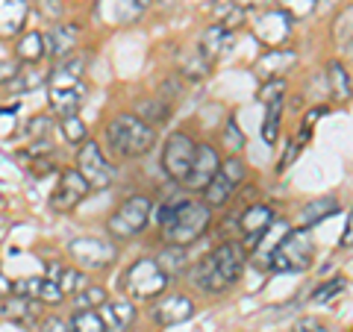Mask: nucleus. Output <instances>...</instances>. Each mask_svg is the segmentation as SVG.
Instances as JSON below:
<instances>
[{
    "mask_svg": "<svg viewBox=\"0 0 353 332\" xmlns=\"http://www.w3.org/2000/svg\"><path fill=\"white\" fill-rule=\"evenodd\" d=\"M212 220V209L201 200H189V197H171L159 206V224H162V238L176 247H189L209 229Z\"/></svg>",
    "mask_w": 353,
    "mask_h": 332,
    "instance_id": "obj_1",
    "label": "nucleus"
},
{
    "mask_svg": "<svg viewBox=\"0 0 353 332\" xmlns=\"http://www.w3.org/2000/svg\"><path fill=\"white\" fill-rule=\"evenodd\" d=\"M248 264V250L241 241H224L194 268V282L209 294H224L241 280Z\"/></svg>",
    "mask_w": 353,
    "mask_h": 332,
    "instance_id": "obj_2",
    "label": "nucleus"
},
{
    "mask_svg": "<svg viewBox=\"0 0 353 332\" xmlns=\"http://www.w3.org/2000/svg\"><path fill=\"white\" fill-rule=\"evenodd\" d=\"M83 59H65L57 71L50 74V109L62 118H71L80 112L85 101V83H83Z\"/></svg>",
    "mask_w": 353,
    "mask_h": 332,
    "instance_id": "obj_3",
    "label": "nucleus"
},
{
    "mask_svg": "<svg viewBox=\"0 0 353 332\" xmlns=\"http://www.w3.org/2000/svg\"><path fill=\"white\" fill-rule=\"evenodd\" d=\"M106 136H109V145H112L115 153H121L124 159H136V156H145L153 147L157 129L145 124L139 115H118V118H112Z\"/></svg>",
    "mask_w": 353,
    "mask_h": 332,
    "instance_id": "obj_4",
    "label": "nucleus"
},
{
    "mask_svg": "<svg viewBox=\"0 0 353 332\" xmlns=\"http://www.w3.org/2000/svg\"><path fill=\"white\" fill-rule=\"evenodd\" d=\"M312 259H315V245L309 238L306 229H292L280 238V245L274 247V253L268 256L271 262V271L277 273H301L312 268Z\"/></svg>",
    "mask_w": 353,
    "mask_h": 332,
    "instance_id": "obj_5",
    "label": "nucleus"
},
{
    "mask_svg": "<svg viewBox=\"0 0 353 332\" xmlns=\"http://www.w3.org/2000/svg\"><path fill=\"white\" fill-rule=\"evenodd\" d=\"M168 289V273L159 268L157 259H139L124 273V291L136 300H153Z\"/></svg>",
    "mask_w": 353,
    "mask_h": 332,
    "instance_id": "obj_6",
    "label": "nucleus"
},
{
    "mask_svg": "<svg viewBox=\"0 0 353 332\" xmlns=\"http://www.w3.org/2000/svg\"><path fill=\"white\" fill-rule=\"evenodd\" d=\"M148 220H150V200L145 194H136V197H127V200L109 215L106 229L112 238H132L148 227Z\"/></svg>",
    "mask_w": 353,
    "mask_h": 332,
    "instance_id": "obj_7",
    "label": "nucleus"
},
{
    "mask_svg": "<svg viewBox=\"0 0 353 332\" xmlns=\"http://www.w3.org/2000/svg\"><path fill=\"white\" fill-rule=\"evenodd\" d=\"M194 153H197V141L189 136V132H171L168 141H165V147H162L165 174L176 183H185V176L192 171V162H194Z\"/></svg>",
    "mask_w": 353,
    "mask_h": 332,
    "instance_id": "obj_8",
    "label": "nucleus"
},
{
    "mask_svg": "<svg viewBox=\"0 0 353 332\" xmlns=\"http://www.w3.org/2000/svg\"><path fill=\"white\" fill-rule=\"evenodd\" d=\"M68 253H71V259L85 271H106L109 264L118 259V250H115L112 241L92 238V236L74 238L68 245Z\"/></svg>",
    "mask_w": 353,
    "mask_h": 332,
    "instance_id": "obj_9",
    "label": "nucleus"
},
{
    "mask_svg": "<svg viewBox=\"0 0 353 332\" xmlns=\"http://www.w3.org/2000/svg\"><path fill=\"white\" fill-rule=\"evenodd\" d=\"M77 171L85 176V183L92 188H106L115 176V168L106 162L97 141H83L80 145V150H77Z\"/></svg>",
    "mask_w": 353,
    "mask_h": 332,
    "instance_id": "obj_10",
    "label": "nucleus"
},
{
    "mask_svg": "<svg viewBox=\"0 0 353 332\" xmlns=\"http://www.w3.org/2000/svg\"><path fill=\"white\" fill-rule=\"evenodd\" d=\"M277 224V212L265 203H253L239 215V229H241V245L245 250H256L259 241L268 236V229Z\"/></svg>",
    "mask_w": 353,
    "mask_h": 332,
    "instance_id": "obj_11",
    "label": "nucleus"
},
{
    "mask_svg": "<svg viewBox=\"0 0 353 332\" xmlns=\"http://www.w3.org/2000/svg\"><path fill=\"white\" fill-rule=\"evenodd\" d=\"M253 36L271 50L283 48L292 36V15H285L283 9H268V12H262L253 21Z\"/></svg>",
    "mask_w": 353,
    "mask_h": 332,
    "instance_id": "obj_12",
    "label": "nucleus"
},
{
    "mask_svg": "<svg viewBox=\"0 0 353 332\" xmlns=\"http://www.w3.org/2000/svg\"><path fill=\"white\" fill-rule=\"evenodd\" d=\"M88 188L92 185L85 183V176L77 168L62 171L59 185L53 188V194H50V209L53 212H71V209H77V203L88 194Z\"/></svg>",
    "mask_w": 353,
    "mask_h": 332,
    "instance_id": "obj_13",
    "label": "nucleus"
},
{
    "mask_svg": "<svg viewBox=\"0 0 353 332\" xmlns=\"http://www.w3.org/2000/svg\"><path fill=\"white\" fill-rule=\"evenodd\" d=\"M221 171V159H218V150L212 145H197V153H194V162H192V171L185 176V188L189 191H203L218 176Z\"/></svg>",
    "mask_w": 353,
    "mask_h": 332,
    "instance_id": "obj_14",
    "label": "nucleus"
},
{
    "mask_svg": "<svg viewBox=\"0 0 353 332\" xmlns=\"http://www.w3.org/2000/svg\"><path fill=\"white\" fill-rule=\"evenodd\" d=\"M194 315V300L185 294H168L162 303L153 306V320L159 326H174V324H183Z\"/></svg>",
    "mask_w": 353,
    "mask_h": 332,
    "instance_id": "obj_15",
    "label": "nucleus"
},
{
    "mask_svg": "<svg viewBox=\"0 0 353 332\" xmlns=\"http://www.w3.org/2000/svg\"><path fill=\"white\" fill-rule=\"evenodd\" d=\"M297 62V53L294 50H268L265 56H259L256 62V71L265 76V80H285V74L292 71V65Z\"/></svg>",
    "mask_w": 353,
    "mask_h": 332,
    "instance_id": "obj_16",
    "label": "nucleus"
},
{
    "mask_svg": "<svg viewBox=\"0 0 353 332\" xmlns=\"http://www.w3.org/2000/svg\"><path fill=\"white\" fill-rule=\"evenodd\" d=\"M27 0H0V39H12L27 21Z\"/></svg>",
    "mask_w": 353,
    "mask_h": 332,
    "instance_id": "obj_17",
    "label": "nucleus"
},
{
    "mask_svg": "<svg viewBox=\"0 0 353 332\" xmlns=\"http://www.w3.org/2000/svg\"><path fill=\"white\" fill-rule=\"evenodd\" d=\"M0 318L12 320V324H32V320L39 318V300L9 294L0 300Z\"/></svg>",
    "mask_w": 353,
    "mask_h": 332,
    "instance_id": "obj_18",
    "label": "nucleus"
},
{
    "mask_svg": "<svg viewBox=\"0 0 353 332\" xmlns=\"http://www.w3.org/2000/svg\"><path fill=\"white\" fill-rule=\"evenodd\" d=\"M230 44H233V30L224 27V24H215L201 36V53L209 62H215L221 53L230 50Z\"/></svg>",
    "mask_w": 353,
    "mask_h": 332,
    "instance_id": "obj_19",
    "label": "nucleus"
},
{
    "mask_svg": "<svg viewBox=\"0 0 353 332\" xmlns=\"http://www.w3.org/2000/svg\"><path fill=\"white\" fill-rule=\"evenodd\" d=\"M333 44L341 50V56L353 62V3L333 18Z\"/></svg>",
    "mask_w": 353,
    "mask_h": 332,
    "instance_id": "obj_20",
    "label": "nucleus"
},
{
    "mask_svg": "<svg viewBox=\"0 0 353 332\" xmlns=\"http://www.w3.org/2000/svg\"><path fill=\"white\" fill-rule=\"evenodd\" d=\"M339 212V200L336 197H318V200H309L303 209H301V218H297V224H301V229H309L315 224H321V220H327L330 215Z\"/></svg>",
    "mask_w": 353,
    "mask_h": 332,
    "instance_id": "obj_21",
    "label": "nucleus"
},
{
    "mask_svg": "<svg viewBox=\"0 0 353 332\" xmlns=\"http://www.w3.org/2000/svg\"><path fill=\"white\" fill-rule=\"evenodd\" d=\"M327 85H330V97H333L336 103H347L350 97H353L350 74H347V68L339 59H333V62L327 65Z\"/></svg>",
    "mask_w": 353,
    "mask_h": 332,
    "instance_id": "obj_22",
    "label": "nucleus"
},
{
    "mask_svg": "<svg viewBox=\"0 0 353 332\" xmlns=\"http://www.w3.org/2000/svg\"><path fill=\"white\" fill-rule=\"evenodd\" d=\"M106 324V332H127L132 318H136V309H132L130 303H106L97 309Z\"/></svg>",
    "mask_w": 353,
    "mask_h": 332,
    "instance_id": "obj_23",
    "label": "nucleus"
},
{
    "mask_svg": "<svg viewBox=\"0 0 353 332\" xmlns=\"http://www.w3.org/2000/svg\"><path fill=\"white\" fill-rule=\"evenodd\" d=\"M233 188H236V183H233V180H227V176L218 171L215 180L203 188V203H206L209 209H221V206H227L230 200H233Z\"/></svg>",
    "mask_w": 353,
    "mask_h": 332,
    "instance_id": "obj_24",
    "label": "nucleus"
},
{
    "mask_svg": "<svg viewBox=\"0 0 353 332\" xmlns=\"http://www.w3.org/2000/svg\"><path fill=\"white\" fill-rule=\"evenodd\" d=\"M44 44H48V53L50 56H68L77 44V30L74 27H53L48 36H44Z\"/></svg>",
    "mask_w": 353,
    "mask_h": 332,
    "instance_id": "obj_25",
    "label": "nucleus"
},
{
    "mask_svg": "<svg viewBox=\"0 0 353 332\" xmlns=\"http://www.w3.org/2000/svg\"><path fill=\"white\" fill-rule=\"evenodd\" d=\"M44 53H48L44 36H39V32H27V36L18 41L15 56H18V62H24V65H39L44 59Z\"/></svg>",
    "mask_w": 353,
    "mask_h": 332,
    "instance_id": "obj_26",
    "label": "nucleus"
},
{
    "mask_svg": "<svg viewBox=\"0 0 353 332\" xmlns=\"http://www.w3.org/2000/svg\"><path fill=\"white\" fill-rule=\"evenodd\" d=\"M139 118L157 129L159 124H165V121L171 118V103L165 101V97H153V101H145V103L139 106Z\"/></svg>",
    "mask_w": 353,
    "mask_h": 332,
    "instance_id": "obj_27",
    "label": "nucleus"
},
{
    "mask_svg": "<svg viewBox=\"0 0 353 332\" xmlns=\"http://www.w3.org/2000/svg\"><path fill=\"white\" fill-rule=\"evenodd\" d=\"M280 118H283V101L268 103V109H265V121H262L265 145H274V141H277V136H280Z\"/></svg>",
    "mask_w": 353,
    "mask_h": 332,
    "instance_id": "obj_28",
    "label": "nucleus"
},
{
    "mask_svg": "<svg viewBox=\"0 0 353 332\" xmlns=\"http://www.w3.org/2000/svg\"><path fill=\"white\" fill-rule=\"evenodd\" d=\"M157 262H159V268L168 273V276L176 273V271H183V268H185V247L168 245V247H165L159 256H157Z\"/></svg>",
    "mask_w": 353,
    "mask_h": 332,
    "instance_id": "obj_29",
    "label": "nucleus"
},
{
    "mask_svg": "<svg viewBox=\"0 0 353 332\" xmlns=\"http://www.w3.org/2000/svg\"><path fill=\"white\" fill-rule=\"evenodd\" d=\"M71 324H74V332H106L103 318H101V312H94V309H80Z\"/></svg>",
    "mask_w": 353,
    "mask_h": 332,
    "instance_id": "obj_30",
    "label": "nucleus"
},
{
    "mask_svg": "<svg viewBox=\"0 0 353 332\" xmlns=\"http://www.w3.org/2000/svg\"><path fill=\"white\" fill-rule=\"evenodd\" d=\"M41 289H44V276H24V280L12 282L15 297H30V300H39V303H41Z\"/></svg>",
    "mask_w": 353,
    "mask_h": 332,
    "instance_id": "obj_31",
    "label": "nucleus"
},
{
    "mask_svg": "<svg viewBox=\"0 0 353 332\" xmlns=\"http://www.w3.org/2000/svg\"><path fill=\"white\" fill-rule=\"evenodd\" d=\"M106 306V291L101 285H85L77 291V309H101Z\"/></svg>",
    "mask_w": 353,
    "mask_h": 332,
    "instance_id": "obj_32",
    "label": "nucleus"
},
{
    "mask_svg": "<svg viewBox=\"0 0 353 332\" xmlns=\"http://www.w3.org/2000/svg\"><path fill=\"white\" fill-rule=\"evenodd\" d=\"M221 138H224V147L230 150V156H239L241 150H245V136H241V129L233 118L224 124V132H221Z\"/></svg>",
    "mask_w": 353,
    "mask_h": 332,
    "instance_id": "obj_33",
    "label": "nucleus"
},
{
    "mask_svg": "<svg viewBox=\"0 0 353 332\" xmlns=\"http://www.w3.org/2000/svg\"><path fill=\"white\" fill-rule=\"evenodd\" d=\"M209 71H212V62H209L201 50H197L194 56H189V59L183 62V74H185V76H192V80H203Z\"/></svg>",
    "mask_w": 353,
    "mask_h": 332,
    "instance_id": "obj_34",
    "label": "nucleus"
},
{
    "mask_svg": "<svg viewBox=\"0 0 353 332\" xmlns=\"http://www.w3.org/2000/svg\"><path fill=\"white\" fill-rule=\"evenodd\" d=\"M59 289L65 291V297L68 294H77L80 289H85V280H83V273L77 271V268H62V273H59Z\"/></svg>",
    "mask_w": 353,
    "mask_h": 332,
    "instance_id": "obj_35",
    "label": "nucleus"
},
{
    "mask_svg": "<svg viewBox=\"0 0 353 332\" xmlns=\"http://www.w3.org/2000/svg\"><path fill=\"white\" fill-rule=\"evenodd\" d=\"M41 83H44V74H39L36 65H32V68H27V71H18L15 80L9 83V85L18 88V92H30V88H36V85H41Z\"/></svg>",
    "mask_w": 353,
    "mask_h": 332,
    "instance_id": "obj_36",
    "label": "nucleus"
},
{
    "mask_svg": "<svg viewBox=\"0 0 353 332\" xmlns=\"http://www.w3.org/2000/svg\"><path fill=\"white\" fill-rule=\"evenodd\" d=\"M280 9L285 15H292V18H306L312 9L318 6V0H277Z\"/></svg>",
    "mask_w": 353,
    "mask_h": 332,
    "instance_id": "obj_37",
    "label": "nucleus"
},
{
    "mask_svg": "<svg viewBox=\"0 0 353 332\" xmlns=\"http://www.w3.org/2000/svg\"><path fill=\"white\" fill-rule=\"evenodd\" d=\"M283 94H285V80H265L262 88H259V101L265 106L283 101Z\"/></svg>",
    "mask_w": 353,
    "mask_h": 332,
    "instance_id": "obj_38",
    "label": "nucleus"
},
{
    "mask_svg": "<svg viewBox=\"0 0 353 332\" xmlns=\"http://www.w3.org/2000/svg\"><path fill=\"white\" fill-rule=\"evenodd\" d=\"M62 132H65V138H68L71 145H83V141H85V124L77 115L62 121Z\"/></svg>",
    "mask_w": 353,
    "mask_h": 332,
    "instance_id": "obj_39",
    "label": "nucleus"
},
{
    "mask_svg": "<svg viewBox=\"0 0 353 332\" xmlns=\"http://www.w3.org/2000/svg\"><path fill=\"white\" fill-rule=\"evenodd\" d=\"M345 276H336V280H330V282H324L321 289H318L315 294H312V303H327L330 297H336V294H341L345 291Z\"/></svg>",
    "mask_w": 353,
    "mask_h": 332,
    "instance_id": "obj_40",
    "label": "nucleus"
},
{
    "mask_svg": "<svg viewBox=\"0 0 353 332\" xmlns=\"http://www.w3.org/2000/svg\"><path fill=\"white\" fill-rule=\"evenodd\" d=\"M221 174L239 185L241 180H245V162H241L239 156H230V159H224V165H221Z\"/></svg>",
    "mask_w": 353,
    "mask_h": 332,
    "instance_id": "obj_41",
    "label": "nucleus"
},
{
    "mask_svg": "<svg viewBox=\"0 0 353 332\" xmlns=\"http://www.w3.org/2000/svg\"><path fill=\"white\" fill-rule=\"evenodd\" d=\"M301 150H303V141H301V138H292L289 145H285V153L280 156V162H277V171H280V174L289 171V165H292L297 156H301Z\"/></svg>",
    "mask_w": 353,
    "mask_h": 332,
    "instance_id": "obj_42",
    "label": "nucleus"
},
{
    "mask_svg": "<svg viewBox=\"0 0 353 332\" xmlns=\"http://www.w3.org/2000/svg\"><path fill=\"white\" fill-rule=\"evenodd\" d=\"M65 300V291L59 289V282H53L44 276V289H41V303H62Z\"/></svg>",
    "mask_w": 353,
    "mask_h": 332,
    "instance_id": "obj_43",
    "label": "nucleus"
},
{
    "mask_svg": "<svg viewBox=\"0 0 353 332\" xmlns=\"http://www.w3.org/2000/svg\"><path fill=\"white\" fill-rule=\"evenodd\" d=\"M41 332H74V324H68V320H62V318H48Z\"/></svg>",
    "mask_w": 353,
    "mask_h": 332,
    "instance_id": "obj_44",
    "label": "nucleus"
},
{
    "mask_svg": "<svg viewBox=\"0 0 353 332\" xmlns=\"http://www.w3.org/2000/svg\"><path fill=\"white\" fill-rule=\"evenodd\" d=\"M292 332H330V329L324 324H318L315 318H303V320H297Z\"/></svg>",
    "mask_w": 353,
    "mask_h": 332,
    "instance_id": "obj_45",
    "label": "nucleus"
},
{
    "mask_svg": "<svg viewBox=\"0 0 353 332\" xmlns=\"http://www.w3.org/2000/svg\"><path fill=\"white\" fill-rule=\"evenodd\" d=\"M36 3L48 18H59L62 15V0H36Z\"/></svg>",
    "mask_w": 353,
    "mask_h": 332,
    "instance_id": "obj_46",
    "label": "nucleus"
},
{
    "mask_svg": "<svg viewBox=\"0 0 353 332\" xmlns=\"http://www.w3.org/2000/svg\"><path fill=\"white\" fill-rule=\"evenodd\" d=\"M341 250H353V209L347 215V224H345V232H341V241H339Z\"/></svg>",
    "mask_w": 353,
    "mask_h": 332,
    "instance_id": "obj_47",
    "label": "nucleus"
},
{
    "mask_svg": "<svg viewBox=\"0 0 353 332\" xmlns=\"http://www.w3.org/2000/svg\"><path fill=\"white\" fill-rule=\"evenodd\" d=\"M15 74H18V68L12 62H0V83H12Z\"/></svg>",
    "mask_w": 353,
    "mask_h": 332,
    "instance_id": "obj_48",
    "label": "nucleus"
},
{
    "mask_svg": "<svg viewBox=\"0 0 353 332\" xmlns=\"http://www.w3.org/2000/svg\"><path fill=\"white\" fill-rule=\"evenodd\" d=\"M233 3L239 9H253V6H262V3H268V0H233Z\"/></svg>",
    "mask_w": 353,
    "mask_h": 332,
    "instance_id": "obj_49",
    "label": "nucleus"
},
{
    "mask_svg": "<svg viewBox=\"0 0 353 332\" xmlns=\"http://www.w3.org/2000/svg\"><path fill=\"white\" fill-rule=\"evenodd\" d=\"M9 294H12V282H9L6 276L0 273V297H9Z\"/></svg>",
    "mask_w": 353,
    "mask_h": 332,
    "instance_id": "obj_50",
    "label": "nucleus"
},
{
    "mask_svg": "<svg viewBox=\"0 0 353 332\" xmlns=\"http://www.w3.org/2000/svg\"><path fill=\"white\" fill-rule=\"evenodd\" d=\"M132 3H136L139 9H148V6H150V0H132Z\"/></svg>",
    "mask_w": 353,
    "mask_h": 332,
    "instance_id": "obj_51",
    "label": "nucleus"
}]
</instances>
